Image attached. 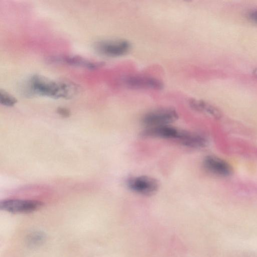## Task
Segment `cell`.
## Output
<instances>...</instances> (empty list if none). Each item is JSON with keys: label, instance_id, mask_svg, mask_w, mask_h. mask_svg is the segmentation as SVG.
<instances>
[{"label": "cell", "instance_id": "6da1fadb", "mask_svg": "<svg viewBox=\"0 0 257 257\" xmlns=\"http://www.w3.org/2000/svg\"><path fill=\"white\" fill-rule=\"evenodd\" d=\"M22 90L24 95L27 97L39 96L55 99H70L78 93L79 87L70 81L53 80L34 74L26 80Z\"/></svg>", "mask_w": 257, "mask_h": 257}, {"label": "cell", "instance_id": "7a4b0ae2", "mask_svg": "<svg viewBox=\"0 0 257 257\" xmlns=\"http://www.w3.org/2000/svg\"><path fill=\"white\" fill-rule=\"evenodd\" d=\"M178 118L177 111L172 108H162L147 113L142 118V122L148 127L168 125Z\"/></svg>", "mask_w": 257, "mask_h": 257}, {"label": "cell", "instance_id": "3957f363", "mask_svg": "<svg viewBox=\"0 0 257 257\" xmlns=\"http://www.w3.org/2000/svg\"><path fill=\"white\" fill-rule=\"evenodd\" d=\"M43 203L35 200L9 199L0 202V209L12 213H29L35 211Z\"/></svg>", "mask_w": 257, "mask_h": 257}, {"label": "cell", "instance_id": "277c9868", "mask_svg": "<svg viewBox=\"0 0 257 257\" xmlns=\"http://www.w3.org/2000/svg\"><path fill=\"white\" fill-rule=\"evenodd\" d=\"M47 61L50 63L64 64L91 70L101 68L104 65L103 62L94 61L80 56L73 55L52 56L49 57Z\"/></svg>", "mask_w": 257, "mask_h": 257}, {"label": "cell", "instance_id": "5b68a950", "mask_svg": "<svg viewBox=\"0 0 257 257\" xmlns=\"http://www.w3.org/2000/svg\"><path fill=\"white\" fill-rule=\"evenodd\" d=\"M127 184L132 191L145 196L154 195L159 188L156 179L145 175L131 178L127 181Z\"/></svg>", "mask_w": 257, "mask_h": 257}, {"label": "cell", "instance_id": "8992f818", "mask_svg": "<svg viewBox=\"0 0 257 257\" xmlns=\"http://www.w3.org/2000/svg\"><path fill=\"white\" fill-rule=\"evenodd\" d=\"M130 43L125 40H106L97 42L95 48L101 54L109 57L124 55L131 49Z\"/></svg>", "mask_w": 257, "mask_h": 257}, {"label": "cell", "instance_id": "52a82bcc", "mask_svg": "<svg viewBox=\"0 0 257 257\" xmlns=\"http://www.w3.org/2000/svg\"><path fill=\"white\" fill-rule=\"evenodd\" d=\"M122 82L127 87L134 89L160 90L163 83L159 79L144 75H131L124 77Z\"/></svg>", "mask_w": 257, "mask_h": 257}, {"label": "cell", "instance_id": "ba28073f", "mask_svg": "<svg viewBox=\"0 0 257 257\" xmlns=\"http://www.w3.org/2000/svg\"><path fill=\"white\" fill-rule=\"evenodd\" d=\"M186 131L180 130L169 125L148 127L141 134L145 137L176 140L179 142Z\"/></svg>", "mask_w": 257, "mask_h": 257}, {"label": "cell", "instance_id": "9c48e42d", "mask_svg": "<svg viewBox=\"0 0 257 257\" xmlns=\"http://www.w3.org/2000/svg\"><path fill=\"white\" fill-rule=\"evenodd\" d=\"M203 165L208 172L218 176L227 177L232 173L231 167L227 162L214 156H206Z\"/></svg>", "mask_w": 257, "mask_h": 257}, {"label": "cell", "instance_id": "30bf717a", "mask_svg": "<svg viewBox=\"0 0 257 257\" xmlns=\"http://www.w3.org/2000/svg\"><path fill=\"white\" fill-rule=\"evenodd\" d=\"M190 106L195 110L207 114L214 118H219L221 113L219 110L213 105L203 100L190 99L189 100Z\"/></svg>", "mask_w": 257, "mask_h": 257}, {"label": "cell", "instance_id": "8fae6325", "mask_svg": "<svg viewBox=\"0 0 257 257\" xmlns=\"http://www.w3.org/2000/svg\"><path fill=\"white\" fill-rule=\"evenodd\" d=\"M206 138L199 134L186 131L180 143L184 146L194 148L205 147L207 144Z\"/></svg>", "mask_w": 257, "mask_h": 257}, {"label": "cell", "instance_id": "7c38bea8", "mask_svg": "<svg viewBox=\"0 0 257 257\" xmlns=\"http://www.w3.org/2000/svg\"><path fill=\"white\" fill-rule=\"evenodd\" d=\"M17 102V99L5 90H0V103L7 107H12Z\"/></svg>", "mask_w": 257, "mask_h": 257}, {"label": "cell", "instance_id": "4fadbf2b", "mask_svg": "<svg viewBox=\"0 0 257 257\" xmlns=\"http://www.w3.org/2000/svg\"><path fill=\"white\" fill-rule=\"evenodd\" d=\"M44 239V235L40 232H36L32 234L30 237L29 241L31 244H37L40 243Z\"/></svg>", "mask_w": 257, "mask_h": 257}, {"label": "cell", "instance_id": "5bb4252c", "mask_svg": "<svg viewBox=\"0 0 257 257\" xmlns=\"http://www.w3.org/2000/svg\"><path fill=\"white\" fill-rule=\"evenodd\" d=\"M57 112L64 117H68L71 115L70 111L68 108L64 107H58Z\"/></svg>", "mask_w": 257, "mask_h": 257}, {"label": "cell", "instance_id": "9a60e30c", "mask_svg": "<svg viewBox=\"0 0 257 257\" xmlns=\"http://www.w3.org/2000/svg\"><path fill=\"white\" fill-rule=\"evenodd\" d=\"M249 17L251 20L257 23V10L251 12Z\"/></svg>", "mask_w": 257, "mask_h": 257}, {"label": "cell", "instance_id": "2e32d148", "mask_svg": "<svg viewBox=\"0 0 257 257\" xmlns=\"http://www.w3.org/2000/svg\"><path fill=\"white\" fill-rule=\"evenodd\" d=\"M253 74L257 78V68L253 70Z\"/></svg>", "mask_w": 257, "mask_h": 257}]
</instances>
